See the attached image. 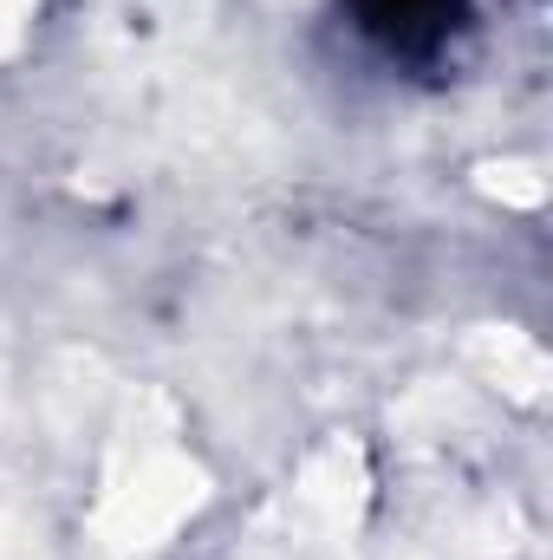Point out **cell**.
Listing matches in <instances>:
<instances>
[{"mask_svg": "<svg viewBox=\"0 0 553 560\" xmlns=\"http://www.w3.org/2000/svg\"><path fill=\"white\" fill-rule=\"evenodd\" d=\"M202 502V476L189 469V456L163 436L138 443L118 469V482L105 489V509H98V528L111 548L138 555V548H156L189 509Z\"/></svg>", "mask_w": 553, "mask_h": 560, "instance_id": "6da1fadb", "label": "cell"}, {"mask_svg": "<svg viewBox=\"0 0 553 560\" xmlns=\"http://www.w3.org/2000/svg\"><path fill=\"white\" fill-rule=\"evenodd\" d=\"M475 359L502 378V392H515V398H541V385H548V359H541V346L534 339H521V332H482L475 339Z\"/></svg>", "mask_w": 553, "mask_h": 560, "instance_id": "7a4b0ae2", "label": "cell"}, {"mask_svg": "<svg viewBox=\"0 0 553 560\" xmlns=\"http://www.w3.org/2000/svg\"><path fill=\"white\" fill-rule=\"evenodd\" d=\"M26 13H33V0H0V52L20 39V26H26Z\"/></svg>", "mask_w": 553, "mask_h": 560, "instance_id": "3957f363", "label": "cell"}]
</instances>
